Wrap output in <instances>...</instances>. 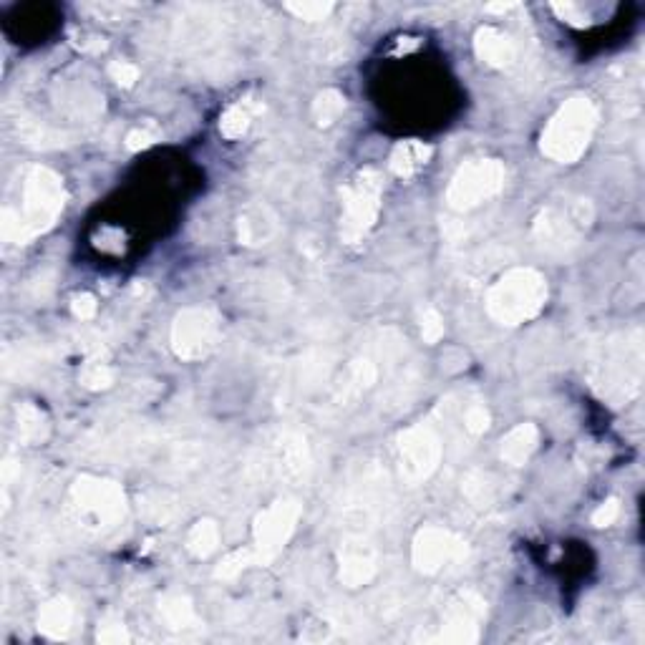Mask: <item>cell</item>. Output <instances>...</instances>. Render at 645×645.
Returning a JSON list of instances; mask_svg holds the SVG:
<instances>
[{
    "instance_id": "6da1fadb",
    "label": "cell",
    "mask_w": 645,
    "mask_h": 645,
    "mask_svg": "<svg viewBox=\"0 0 645 645\" xmlns=\"http://www.w3.org/2000/svg\"><path fill=\"white\" fill-rule=\"evenodd\" d=\"M643 331L630 328L608 336L590 356V381L613 406L628 404L643 389Z\"/></svg>"
},
{
    "instance_id": "7a4b0ae2",
    "label": "cell",
    "mask_w": 645,
    "mask_h": 645,
    "mask_svg": "<svg viewBox=\"0 0 645 645\" xmlns=\"http://www.w3.org/2000/svg\"><path fill=\"white\" fill-rule=\"evenodd\" d=\"M63 205H66V192H63L61 177L48 167H33L23 182L21 210L6 207L0 217L3 240L28 245L33 237L43 235L56 225Z\"/></svg>"
},
{
    "instance_id": "3957f363",
    "label": "cell",
    "mask_w": 645,
    "mask_h": 645,
    "mask_svg": "<svg viewBox=\"0 0 645 645\" xmlns=\"http://www.w3.org/2000/svg\"><path fill=\"white\" fill-rule=\"evenodd\" d=\"M547 303L545 275L532 268H512L489 288L484 308L499 326H522L537 318Z\"/></svg>"
},
{
    "instance_id": "277c9868",
    "label": "cell",
    "mask_w": 645,
    "mask_h": 645,
    "mask_svg": "<svg viewBox=\"0 0 645 645\" xmlns=\"http://www.w3.org/2000/svg\"><path fill=\"white\" fill-rule=\"evenodd\" d=\"M598 106L585 96L565 101L557 114L547 121L540 139V152L560 164H572L588 152L593 134L598 129Z\"/></svg>"
},
{
    "instance_id": "5b68a950",
    "label": "cell",
    "mask_w": 645,
    "mask_h": 645,
    "mask_svg": "<svg viewBox=\"0 0 645 645\" xmlns=\"http://www.w3.org/2000/svg\"><path fill=\"white\" fill-rule=\"evenodd\" d=\"M593 220V202L585 197H560L537 212L532 237L550 255H570L583 245L585 232L590 230Z\"/></svg>"
},
{
    "instance_id": "8992f818",
    "label": "cell",
    "mask_w": 645,
    "mask_h": 645,
    "mask_svg": "<svg viewBox=\"0 0 645 645\" xmlns=\"http://www.w3.org/2000/svg\"><path fill=\"white\" fill-rule=\"evenodd\" d=\"M343 197V220H341V237L348 245L361 242L368 232L373 230L381 212L383 197V177L378 169L366 167L348 179L346 187L341 189Z\"/></svg>"
},
{
    "instance_id": "52a82bcc",
    "label": "cell",
    "mask_w": 645,
    "mask_h": 645,
    "mask_svg": "<svg viewBox=\"0 0 645 645\" xmlns=\"http://www.w3.org/2000/svg\"><path fill=\"white\" fill-rule=\"evenodd\" d=\"M504 177L507 172L499 159H472V162L462 164L451 177L449 189H446V205L459 212L474 210L502 192Z\"/></svg>"
},
{
    "instance_id": "ba28073f",
    "label": "cell",
    "mask_w": 645,
    "mask_h": 645,
    "mask_svg": "<svg viewBox=\"0 0 645 645\" xmlns=\"http://www.w3.org/2000/svg\"><path fill=\"white\" fill-rule=\"evenodd\" d=\"M71 504L99 530L116 527L126 517V494L111 479L79 477L71 484Z\"/></svg>"
},
{
    "instance_id": "9c48e42d",
    "label": "cell",
    "mask_w": 645,
    "mask_h": 645,
    "mask_svg": "<svg viewBox=\"0 0 645 645\" xmlns=\"http://www.w3.org/2000/svg\"><path fill=\"white\" fill-rule=\"evenodd\" d=\"M300 520V504L295 499H278L265 512L257 514L252 527V557L257 567H268L283 552Z\"/></svg>"
},
{
    "instance_id": "30bf717a",
    "label": "cell",
    "mask_w": 645,
    "mask_h": 645,
    "mask_svg": "<svg viewBox=\"0 0 645 645\" xmlns=\"http://www.w3.org/2000/svg\"><path fill=\"white\" fill-rule=\"evenodd\" d=\"M220 341V315L212 308H184L172 323V351L182 361H202Z\"/></svg>"
},
{
    "instance_id": "8fae6325",
    "label": "cell",
    "mask_w": 645,
    "mask_h": 645,
    "mask_svg": "<svg viewBox=\"0 0 645 645\" xmlns=\"http://www.w3.org/2000/svg\"><path fill=\"white\" fill-rule=\"evenodd\" d=\"M444 459V444L431 424H416L399 436L401 477L414 487L426 482Z\"/></svg>"
},
{
    "instance_id": "7c38bea8",
    "label": "cell",
    "mask_w": 645,
    "mask_h": 645,
    "mask_svg": "<svg viewBox=\"0 0 645 645\" xmlns=\"http://www.w3.org/2000/svg\"><path fill=\"white\" fill-rule=\"evenodd\" d=\"M487 618V603L477 590H459L446 603L441 615L439 633L434 640L454 645H472L482 635V623Z\"/></svg>"
},
{
    "instance_id": "4fadbf2b",
    "label": "cell",
    "mask_w": 645,
    "mask_h": 645,
    "mask_svg": "<svg viewBox=\"0 0 645 645\" xmlns=\"http://www.w3.org/2000/svg\"><path fill=\"white\" fill-rule=\"evenodd\" d=\"M469 557V545L457 532L444 527H424L411 545V562L421 575H436L449 565H462Z\"/></svg>"
},
{
    "instance_id": "5bb4252c",
    "label": "cell",
    "mask_w": 645,
    "mask_h": 645,
    "mask_svg": "<svg viewBox=\"0 0 645 645\" xmlns=\"http://www.w3.org/2000/svg\"><path fill=\"white\" fill-rule=\"evenodd\" d=\"M338 577L346 588H363L378 572V550L371 537L346 535L338 552Z\"/></svg>"
},
{
    "instance_id": "9a60e30c",
    "label": "cell",
    "mask_w": 645,
    "mask_h": 645,
    "mask_svg": "<svg viewBox=\"0 0 645 645\" xmlns=\"http://www.w3.org/2000/svg\"><path fill=\"white\" fill-rule=\"evenodd\" d=\"M280 230L278 215L268 205H250L237 217V237L242 245L260 247L268 245Z\"/></svg>"
},
{
    "instance_id": "2e32d148",
    "label": "cell",
    "mask_w": 645,
    "mask_h": 645,
    "mask_svg": "<svg viewBox=\"0 0 645 645\" xmlns=\"http://www.w3.org/2000/svg\"><path fill=\"white\" fill-rule=\"evenodd\" d=\"M474 53L482 63L494 66V69H507L517 61V43L502 33L499 28L484 26L474 36Z\"/></svg>"
},
{
    "instance_id": "e0dca14e",
    "label": "cell",
    "mask_w": 645,
    "mask_h": 645,
    "mask_svg": "<svg viewBox=\"0 0 645 645\" xmlns=\"http://www.w3.org/2000/svg\"><path fill=\"white\" fill-rule=\"evenodd\" d=\"M537 444H540V431L535 424H517L507 436L502 439L499 446V457L512 467H522L525 462H530V457L535 454Z\"/></svg>"
},
{
    "instance_id": "ac0fdd59",
    "label": "cell",
    "mask_w": 645,
    "mask_h": 645,
    "mask_svg": "<svg viewBox=\"0 0 645 645\" xmlns=\"http://www.w3.org/2000/svg\"><path fill=\"white\" fill-rule=\"evenodd\" d=\"M76 608L69 598H53L38 613V630L43 635L53 640L69 638V633L74 630Z\"/></svg>"
},
{
    "instance_id": "d6986e66",
    "label": "cell",
    "mask_w": 645,
    "mask_h": 645,
    "mask_svg": "<svg viewBox=\"0 0 645 645\" xmlns=\"http://www.w3.org/2000/svg\"><path fill=\"white\" fill-rule=\"evenodd\" d=\"M275 464H278V474L285 479H300L305 477L310 467L308 446L305 439L298 434H288L280 439L278 454H275Z\"/></svg>"
},
{
    "instance_id": "ffe728a7",
    "label": "cell",
    "mask_w": 645,
    "mask_h": 645,
    "mask_svg": "<svg viewBox=\"0 0 645 645\" xmlns=\"http://www.w3.org/2000/svg\"><path fill=\"white\" fill-rule=\"evenodd\" d=\"M434 149L424 142H416V139H409V142H399L391 152L389 167L396 177L411 179L421 172V169L429 164Z\"/></svg>"
},
{
    "instance_id": "44dd1931",
    "label": "cell",
    "mask_w": 645,
    "mask_h": 645,
    "mask_svg": "<svg viewBox=\"0 0 645 645\" xmlns=\"http://www.w3.org/2000/svg\"><path fill=\"white\" fill-rule=\"evenodd\" d=\"M159 618L172 630H195L202 625L195 605L184 595H164V598H159Z\"/></svg>"
},
{
    "instance_id": "7402d4cb",
    "label": "cell",
    "mask_w": 645,
    "mask_h": 645,
    "mask_svg": "<svg viewBox=\"0 0 645 645\" xmlns=\"http://www.w3.org/2000/svg\"><path fill=\"white\" fill-rule=\"evenodd\" d=\"M260 111H263V104L252 99V96H245V99L235 101V104H232L220 119L222 137H225V139H240L242 134H247V129H250L252 119H255V116L260 114Z\"/></svg>"
},
{
    "instance_id": "603a6c76",
    "label": "cell",
    "mask_w": 645,
    "mask_h": 645,
    "mask_svg": "<svg viewBox=\"0 0 645 645\" xmlns=\"http://www.w3.org/2000/svg\"><path fill=\"white\" fill-rule=\"evenodd\" d=\"M378 378V366L371 361L368 356H361L356 358V361L348 366L346 371V378H343L341 389H338V396L341 399H356V396H361L363 391H368L376 383Z\"/></svg>"
},
{
    "instance_id": "cb8c5ba5",
    "label": "cell",
    "mask_w": 645,
    "mask_h": 645,
    "mask_svg": "<svg viewBox=\"0 0 645 645\" xmlns=\"http://www.w3.org/2000/svg\"><path fill=\"white\" fill-rule=\"evenodd\" d=\"M222 540L220 525L215 520H200L187 532V550L195 557H210Z\"/></svg>"
},
{
    "instance_id": "d4e9b609",
    "label": "cell",
    "mask_w": 645,
    "mask_h": 645,
    "mask_svg": "<svg viewBox=\"0 0 645 645\" xmlns=\"http://www.w3.org/2000/svg\"><path fill=\"white\" fill-rule=\"evenodd\" d=\"M18 436L23 444H41L48 436V419L38 406L21 404L18 406Z\"/></svg>"
},
{
    "instance_id": "484cf974",
    "label": "cell",
    "mask_w": 645,
    "mask_h": 645,
    "mask_svg": "<svg viewBox=\"0 0 645 645\" xmlns=\"http://www.w3.org/2000/svg\"><path fill=\"white\" fill-rule=\"evenodd\" d=\"M343 111H346V96H343L338 89H326L315 96L310 114H313L315 126L328 129V126L336 124V121L341 119Z\"/></svg>"
},
{
    "instance_id": "4316f807",
    "label": "cell",
    "mask_w": 645,
    "mask_h": 645,
    "mask_svg": "<svg viewBox=\"0 0 645 645\" xmlns=\"http://www.w3.org/2000/svg\"><path fill=\"white\" fill-rule=\"evenodd\" d=\"M81 383L89 391H104L114 383V368L106 361V356H91L81 368Z\"/></svg>"
},
{
    "instance_id": "83f0119b",
    "label": "cell",
    "mask_w": 645,
    "mask_h": 645,
    "mask_svg": "<svg viewBox=\"0 0 645 645\" xmlns=\"http://www.w3.org/2000/svg\"><path fill=\"white\" fill-rule=\"evenodd\" d=\"M285 8H288V11L293 13L295 18H300V21H310V23L326 21V18L333 13L331 0H305V3H285Z\"/></svg>"
},
{
    "instance_id": "f1b7e54d",
    "label": "cell",
    "mask_w": 645,
    "mask_h": 645,
    "mask_svg": "<svg viewBox=\"0 0 645 645\" xmlns=\"http://www.w3.org/2000/svg\"><path fill=\"white\" fill-rule=\"evenodd\" d=\"M252 565H255V557H252L250 547H245V550H235L230 552L220 565H217L215 577L217 580H232V577H237L242 570H247V567Z\"/></svg>"
},
{
    "instance_id": "f546056e",
    "label": "cell",
    "mask_w": 645,
    "mask_h": 645,
    "mask_svg": "<svg viewBox=\"0 0 645 645\" xmlns=\"http://www.w3.org/2000/svg\"><path fill=\"white\" fill-rule=\"evenodd\" d=\"M419 328L421 338H424V343H429V346H434V343H439L441 338H444V318H441V313L436 308L421 310Z\"/></svg>"
},
{
    "instance_id": "4dcf8cb0",
    "label": "cell",
    "mask_w": 645,
    "mask_h": 645,
    "mask_svg": "<svg viewBox=\"0 0 645 645\" xmlns=\"http://www.w3.org/2000/svg\"><path fill=\"white\" fill-rule=\"evenodd\" d=\"M96 640L104 645H121V643H129L132 635H129V630H126V625L121 623V620L109 618L99 625V630H96Z\"/></svg>"
},
{
    "instance_id": "1f68e13d",
    "label": "cell",
    "mask_w": 645,
    "mask_h": 645,
    "mask_svg": "<svg viewBox=\"0 0 645 645\" xmlns=\"http://www.w3.org/2000/svg\"><path fill=\"white\" fill-rule=\"evenodd\" d=\"M552 11L560 16V21L570 23V26L575 28H585L593 23L590 13L585 11V6H580V3H552Z\"/></svg>"
},
{
    "instance_id": "d6a6232c",
    "label": "cell",
    "mask_w": 645,
    "mask_h": 645,
    "mask_svg": "<svg viewBox=\"0 0 645 645\" xmlns=\"http://www.w3.org/2000/svg\"><path fill=\"white\" fill-rule=\"evenodd\" d=\"M489 411L484 404H469L467 411H464V429L472 436L484 434L489 429Z\"/></svg>"
},
{
    "instance_id": "836d02e7",
    "label": "cell",
    "mask_w": 645,
    "mask_h": 645,
    "mask_svg": "<svg viewBox=\"0 0 645 645\" xmlns=\"http://www.w3.org/2000/svg\"><path fill=\"white\" fill-rule=\"evenodd\" d=\"M157 126L154 124H144L132 129V132L126 134V149H132V152H142V149L152 147L157 142Z\"/></svg>"
},
{
    "instance_id": "e575fe53",
    "label": "cell",
    "mask_w": 645,
    "mask_h": 645,
    "mask_svg": "<svg viewBox=\"0 0 645 645\" xmlns=\"http://www.w3.org/2000/svg\"><path fill=\"white\" fill-rule=\"evenodd\" d=\"M109 76L111 81H116V84L124 86V89H132L139 81V66H134V63L129 61H111Z\"/></svg>"
},
{
    "instance_id": "d590c367",
    "label": "cell",
    "mask_w": 645,
    "mask_h": 645,
    "mask_svg": "<svg viewBox=\"0 0 645 645\" xmlns=\"http://www.w3.org/2000/svg\"><path fill=\"white\" fill-rule=\"evenodd\" d=\"M618 517H620V499L610 497V499H605V502L593 512V525L603 530V527L615 525V522H618Z\"/></svg>"
},
{
    "instance_id": "8d00e7d4",
    "label": "cell",
    "mask_w": 645,
    "mask_h": 645,
    "mask_svg": "<svg viewBox=\"0 0 645 645\" xmlns=\"http://www.w3.org/2000/svg\"><path fill=\"white\" fill-rule=\"evenodd\" d=\"M96 310H99V305H96V298L91 293L76 295L74 303H71V313L79 320H91L96 315Z\"/></svg>"
}]
</instances>
